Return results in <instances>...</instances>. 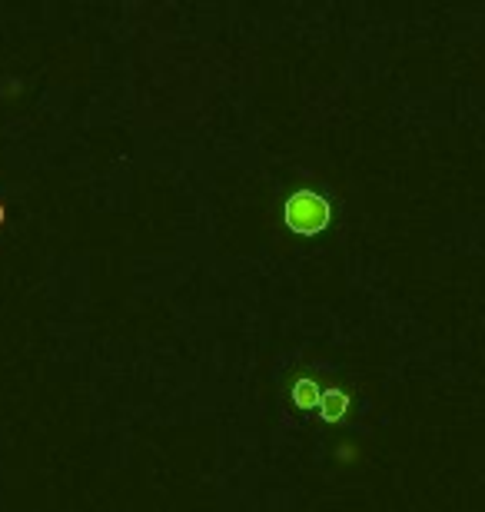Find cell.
I'll return each instance as SVG.
<instances>
[{"label":"cell","mask_w":485,"mask_h":512,"mask_svg":"<svg viewBox=\"0 0 485 512\" xmlns=\"http://www.w3.org/2000/svg\"><path fill=\"white\" fill-rule=\"evenodd\" d=\"M346 406H349V399L343 393H336V389L319 396V413H323V419H339L346 413Z\"/></svg>","instance_id":"7a4b0ae2"},{"label":"cell","mask_w":485,"mask_h":512,"mask_svg":"<svg viewBox=\"0 0 485 512\" xmlns=\"http://www.w3.org/2000/svg\"><path fill=\"white\" fill-rule=\"evenodd\" d=\"M286 223L296 233H319L329 223V203L313 190H299L286 203Z\"/></svg>","instance_id":"6da1fadb"}]
</instances>
